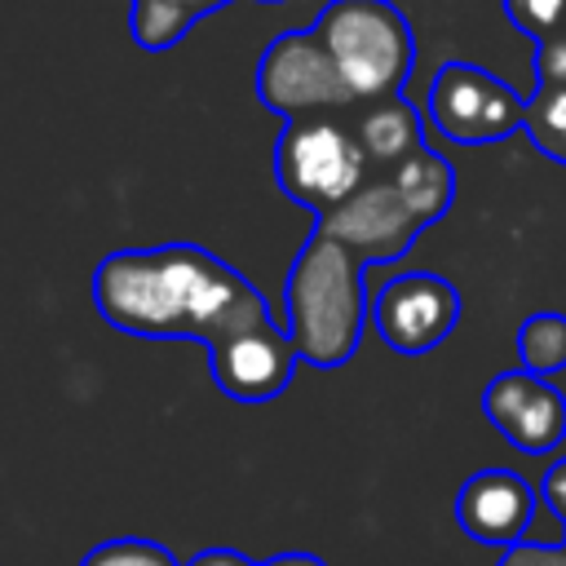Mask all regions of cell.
Masks as SVG:
<instances>
[{
	"label": "cell",
	"instance_id": "17",
	"mask_svg": "<svg viewBox=\"0 0 566 566\" xmlns=\"http://www.w3.org/2000/svg\"><path fill=\"white\" fill-rule=\"evenodd\" d=\"M80 566H177V557L155 539L119 535V539H102L97 548H88Z\"/></svg>",
	"mask_w": 566,
	"mask_h": 566
},
{
	"label": "cell",
	"instance_id": "1",
	"mask_svg": "<svg viewBox=\"0 0 566 566\" xmlns=\"http://www.w3.org/2000/svg\"><path fill=\"white\" fill-rule=\"evenodd\" d=\"M93 305L128 336L199 340L203 349L274 323L261 287L199 243L106 252L93 270Z\"/></svg>",
	"mask_w": 566,
	"mask_h": 566
},
{
	"label": "cell",
	"instance_id": "3",
	"mask_svg": "<svg viewBox=\"0 0 566 566\" xmlns=\"http://www.w3.org/2000/svg\"><path fill=\"white\" fill-rule=\"evenodd\" d=\"M314 35L358 102L398 97L416 66V35L394 0H327Z\"/></svg>",
	"mask_w": 566,
	"mask_h": 566
},
{
	"label": "cell",
	"instance_id": "22",
	"mask_svg": "<svg viewBox=\"0 0 566 566\" xmlns=\"http://www.w3.org/2000/svg\"><path fill=\"white\" fill-rule=\"evenodd\" d=\"M186 566H261V562H248V557L234 553V548H203V553L190 557Z\"/></svg>",
	"mask_w": 566,
	"mask_h": 566
},
{
	"label": "cell",
	"instance_id": "7",
	"mask_svg": "<svg viewBox=\"0 0 566 566\" xmlns=\"http://www.w3.org/2000/svg\"><path fill=\"white\" fill-rule=\"evenodd\" d=\"M371 323L394 354H429L460 323V292L442 274L407 270L371 296Z\"/></svg>",
	"mask_w": 566,
	"mask_h": 566
},
{
	"label": "cell",
	"instance_id": "4",
	"mask_svg": "<svg viewBox=\"0 0 566 566\" xmlns=\"http://www.w3.org/2000/svg\"><path fill=\"white\" fill-rule=\"evenodd\" d=\"M371 164L358 146L354 124H340L332 115L287 119L274 142V181L279 190L310 208L314 217L336 212L349 195H358L371 177Z\"/></svg>",
	"mask_w": 566,
	"mask_h": 566
},
{
	"label": "cell",
	"instance_id": "10",
	"mask_svg": "<svg viewBox=\"0 0 566 566\" xmlns=\"http://www.w3.org/2000/svg\"><path fill=\"white\" fill-rule=\"evenodd\" d=\"M301 354L287 336V327L270 323L243 336H230L208 349V376L212 385L234 402H270L292 385Z\"/></svg>",
	"mask_w": 566,
	"mask_h": 566
},
{
	"label": "cell",
	"instance_id": "12",
	"mask_svg": "<svg viewBox=\"0 0 566 566\" xmlns=\"http://www.w3.org/2000/svg\"><path fill=\"white\" fill-rule=\"evenodd\" d=\"M354 133H358V146L367 155L371 168H398L407 155H416L424 146V124L416 115V106L398 93V97H380V102H367V111L354 119Z\"/></svg>",
	"mask_w": 566,
	"mask_h": 566
},
{
	"label": "cell",
	"instance_id": "26",
	"mask_svg": "<svg viewBox=\"0 0 566 566\" xmlns=\"http://www.w3.org/2000/svg\"><path fill=\"white\" fill-rule=\"evenodd\" d=\"M562 544H566V539H562Z\"/></svg>",
	"mask_w": 566,
	"mask_h": 566
},
{
	"label": "cell",
	"instance_id": "6",
	"mask_svg": "<svg viewBox=\"0 0 566 566\" xmlns=\"http://www.w3.org/2000/svg\"><path fill=\"white\" fill-rule=\"evenodd\" d=\"M429 124L455 146H486L526 124V102L473 62H442L429 84Z\"/></svg>",
	"mask_w": 566,
	"mask_h": 566
},
{
	"label": "cell",
	"instance_id": "11",
	"mask_svg": "<svg viewBox=\"0 0 566 566\" xmlns=\"http://www.w3.org/2000/svg\"><path fill=\"white\" fill-rule=\"evenodd\" d=\"M539 491L517 469H478L455 495V522L469 539L513 548L526 539Z\"/></svg>",
	"mask_w": 566,
	"mask_h": 566
},
{
	"label": "cell",
	"instance_id": "8",
	"mask_svg": "<svg viewBox=\"0 0 566 566\" xmlns=\"http://www.w3.org/2000/svg\"><path fill=\"white\" fill-rule=\"evenodd\" d=\"M482 416L526 455H544L566 442V394L526 367L500 371L482 389Z\"/></svg>",
	"mask_w": 566,
	"mask_h": 566
},
{
	"label": "cell",
	"instance_id": "5",
	"mask_svg": "<svg viewBox=\"0 0 566 566\" xmlns=\"http://www.w3.org/2000/svg\"><path fill=\"white\" fill-rule=\"evenodd\" d=\"M256 97L265 111L283 119H310V115H327L358 102L340 80L332 53L314 35V27L283 31L265 44L256 62Z\"/></svg>",
	"mask_w": 566,
	"mask_h": 566
},
{
	"label": "cell",
	"instance_id": "24",
	"mask_svg": "<svg viewBox=\"0 0 566 566\" xmlns=\"http://www.w3.org/2000/svg\"><path fill=\"white\" fill-rule=\"evenodd\" d=\"M172 4H181V9H190V13L199 18V13H212V9H221V4H230V0H172Z\"/></svg>",
	"mask_w": 566,
	"mask_h": 566
},
{
	"label": "cell",
	"instance_id": "14",
	"mask_svg": "<svg viewBox=\"0 0 566 566\" xmlns=\"http://www.w3.org/2000/svg\"><path fill=\"white\" fill-rule=\"evenodd\" d=\"M517 358L535 376H553L566 367V314L539 310L517 327Z\"/></svg>",
	"mask_w": 566,
	"mask_h": 566
},
{
	"label": "cell",
	"instance_id": "9",
	"mask_svg": "<svg viewBox=\"0 0 566 566\" xmlns=\"http://www.w3.org/2000/svg\"><path fill=\"white\" fill-rule=\"evenodd\" d=\"M318 230L332 234L340 248H349L363 265L367 261H398L416 234L424 230L416 221V212L402 203V195L394 190L389 177H371L358 195H349L336 212L318 217Z\"/></svg>",
	"mask_w": 566,
	"mask_h": 566
},
{
	"label": "cell",
	"instance_id": "13",
	"mask_svg": "<svg viewBox=\"0 0 566 566\" xmlns=\"http://www.w3.org/2000/svg\"><path fill=\"white\" fill-rule=\"evenodd\" d=\"M385 177L394 181V190L402 195V203L416 212L420 226H433L451 208V199H455V168L438 150H429V146H420L416 155H407Z\"/></svg>",
	"mask_w": 566,
	"mask_h": 566
},
{
	"label": "cell",
	"instance_id": "21",
	"mask_svg": "<svg viewBox=\"0 0 566 566\" xmlns=\"http://www.w3.org/2000/svg\"><path fill=\"white\" fill-rule=\"evenodd\" d=\"M539 500L557 513V522H562V531H566V455L544 473V482H539Z\"/></svg>",
	"mask_w": 566,
	"mask_h": 566
},
{
	"label": "cell",
	"instance_id": "23",
	"mask_svg": "<svg viewBox=\"0 0 566 566\" xmlns=\"http://www.w3.org/2000/svg\"><path fill=\"white\" fill-rule=\"evenodd\" d=\"M261 566H327V562L314 553H279V557H265Z\"/></svg>",
	"mask_w": 566,
	"mask_h": 566
},
{
	"label": "cell",
	"instance_id": "20",
	"mask_svg": "<svg viewBox=\"0 0 566 566\" xmlns=\"http://www.w3.org/2000/svg\"><path fill=\"white\" fill-rule=\"evenodd\" d=\"M495 566H566V544H535V539H522V544L504 548Z\"/></svg>",
	"mask_w": 566,
	"mask_h": 566
},
{
	"label": "cell",
	"instance_id": "18",
	"mask_svg": "<svg viewBox=\"0 0 566 566\" xmlns=\"http://www.w3.org/2000/svg\"><path fill=\"white\" fill-rule=\"evenodd\" d=\"M504 13L517 31L535 35V44L566 31V0H504Z\"/></svg>",
	"mask_w": 566,
	"mask_h": 566
},
{
	"label": "cell",
	"instance_id": "25",
	"mask_svg": "<svg viewBox=\"0 0 566 566\" xmlns=\"http://www.w3.org/2000/svg\"><path fill=\"white\" fill-rule=\"evenodd\" d=\"M265 4H274V0H265Z\"/></svg>",
	"mask_w": 566,
	"mask_h": 566
},
{
	"label": "cell",
	"instance_id": "2",
	"mask_svg": "<svg viewBox=\"0 0 566 566\" xmlns=\"http://www.w3.org/2000/svg\"><path fill=\"white\" fill-rule=\"evenodd\" d=\"M367 314L371 301L363 287V261L332 234L314 230L301 243L283 287V327L296 354L314 367L349 363L363 340Z\"/></svg>",
	"mask_w": 566,
	"mask_h": 566
},
{
	"label": "cell",
	"instance_id": "19",
	"mask_svg": "<svg viewBox=\"0 0 566 566\" xmlns=\"http://www.w3.org/2000/svg\"><path fill=\"white\" fill-rule=\"evenodd\" d=\"M535 88H566V31L535 44Z\"/></svg>",
	"mask_w": 566,
	"mask_h": 566
},
{
	"label": "cell",
	"instance_id": "16",
	"mask_svg": "<svg viewBox=\"0 0 566 566\" xmlns=\"http://www.w3.org/2000/svg\"><path fill=\"white\" fill-rule=\"evenodd\" d=\"M522 133L544 150L548 159L566 164V88H535L526 97V124Z\"/></svg>",
	"mask_w": 566,
	"mask_h": 566
},
{
	"label": "cell",
	"instance_id": "15",
	"mask_svg": "<svg viewBox=\"0 0 566 566\" xmlns=\"http://www.w3.org/2000/svg\"><path fill=\"white\" fill-rule=\"evenodd\" d=\"M195 27V13L172 0H133L128 9V35L142 49H172Z\"/></svg>",
	"mask_w": 566,
	"mask_h": 566
}]
</instances>
